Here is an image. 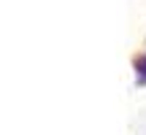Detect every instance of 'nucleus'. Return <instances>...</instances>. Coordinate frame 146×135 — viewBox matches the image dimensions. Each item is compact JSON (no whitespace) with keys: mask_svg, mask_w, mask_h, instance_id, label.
Returning <instances> with one entry per match:
<instances>
[{"mask_svg":"<svg viewBox=\"0 0 146 135\" xmlns=\"http://www.w3.org/2000/svg\"><path fill=\"white\" fill-rule=\"evenodd\" d=\"M141 70H143V73H146V57H143V62H141Z\"/></svg>","mask_w":146,"mask_h":135,"instance_id":"nucleus-1","label":"nucleus"}]
</instances>
